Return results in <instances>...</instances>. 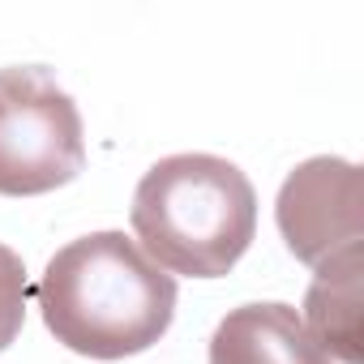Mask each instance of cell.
I'll use <instances>...</instances> for the list:
<instances>
[{
  "instance_id": "cell-5",
  "label": "cell",
  "mask_w": 364,
  "mask_h": 364,
  "mask_svg": "<svg viewBox=\"0 0 364 364\" xmlns=\"http://www.w3.org/2000/svg\"><path fill=\"white\" fill-rule=\"evenodd\" d=\"M210 364H334L317 338L309 334L304 317L291 304H240L232 309L215 338Z\"/></svg>"
},
{
  "instance_id": "cell-3",
  "label": "cell",
  "mask_w": 364,
  "mask_h": 364,
  "mask_svg": "<svg viewBox=\"0 0 364 364\" xmlns=\"http://www.w3.org/2000/svg\"><path fill=\"white\" fill-rule=\"evenodd\" d=\"M86 167L77 103L39 65L0 69V193H52Z\"/></svg>"
},
{
  "instance_id": "cell-6",
  "label": "cell",
  "mask_w": 364,
  "mask_h": 364,
  "mask_svg": "<svg viewBox=\"0 0 364 364\" xmlns=\"http://www.w3.org/2000/svg\"><path fill=\"white\" fill-rule=\"evenodd\" d=\"M360 274L364 262L355 266H334V270H317L313 287H309V334L317 338V347L334 360L360 364Z\"/></svg>"
},
{
  "instance_id": "cell-4",
  "label": "cell",
  "mask_w": 364,
  "mask_h": 364,
  "mask_svg": "<svg viewBox=\"0 0 364 364\" xmlns=\"http://www.w3.org/2000/svg\"><path fill=\"white\" fill-rule=\"evenodd\" d=\"M279 228L287 249L313 270L364 262L360 167L343 159L300 163L279 193Z\"/></svg>"
},
{
  "instance_id": "cell-7",
  "label": "cell",
  "mask_w": 364,
  "mask_h": 364,
  "mask_svg": "<svg viewBox=\"0 0 364 364\" xmlns=\"http://www.w3.org/2000/svg\"><path fill=\"white\" fill-rule=\"evenodd\" d=\"M26 321V266L22 257L0 245V351H5Z\"/></svg>"
},
{
  "instance_id": "cell-2",
  "label": "cell",
  "mask_w": 364,
  "mask_h": 364,
  "mask_svg": "<svg viewBox=\"0 0 364 364\" xmlns=\"http://www.w3.org/2000/svg\"><path fill=\"white\" fill-rule=\"evenodd\" d=\"M133 232L154 266L189 279H219L253 245L257 193L249 176L219 154H171L141 176Z\"/></svg>"
},
{
  "instance_id": "cell-1",
  "label": "cell",
  "mask_w": 364,
  "mask_h": 364,
  "mask_svg": "<svg viewBox=\"0 0 364 364\" xmlns=\"http://www.w3.org/2000/svg\"><path fill=\"white\" fill-rule=\"evenodd\" d=\"M39 309L56 343L95 360H124L154 347L176 313V279L124 232H95L65 245L43 279Z\"/></svg>"
}]
</instances>
